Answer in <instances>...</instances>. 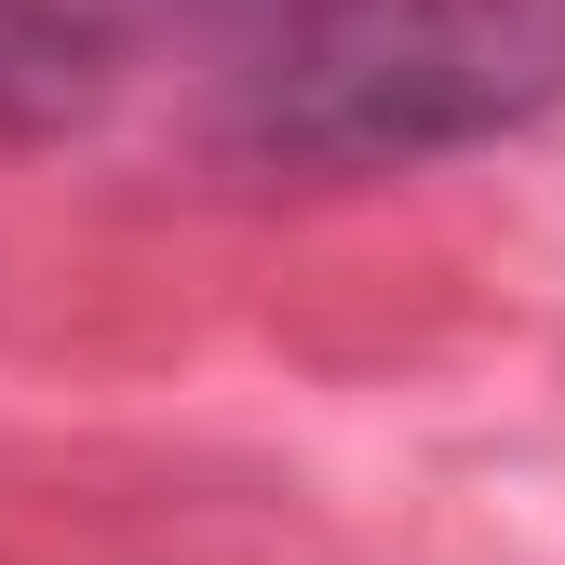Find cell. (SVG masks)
Instances as JSON below:
<instances>
[{"label":"cell","mask_w":565,"mask_h":565,"mask_svg":"<svg viewBox=\"0 0 565 565\" xmlns=\"http://www.w3.org/2000/svg\"><path fill=\"white\" fill-rule=\"evenodd\" d=\"M82 67H95V28L67 0H0V108L14 121H54L82 95Z\"/></svg>","instance_id":"obj_2"},{"label":"cell","mask_w":565,"mask_h":565,"mask_svg":"<svg viewBox=\"0 0 565 565\" xmlns=\"http://www.w3.org/2000/svg\"><path fill=\"white\" fill-rule=\"evenodd\" d=\"M149 14H189V28H243V41H282V28L337 14V0H149Z\"/></svg>","instance_id":"obj_3"},{"label":"cell","mask_w":565,"mask_h":565,"mask_svg":"<svg viewBox=\"0 0 565 565\" xmlns=\"http://www.w3.org/2000/svg\"><path fill=\"white\" fill-rule=\"evenodd\" d=\"M565 95V0H337L256 41L243 149L269 162H431L484 149Z\"/></svg>","instance_id":"obj_1"}]
</instances>
